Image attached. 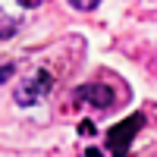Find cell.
<instances>
[{"instance_id": "277c9868", "label": "cell", "mask_w": 157, "mask_h": 157, "mask_svg": "<svg viewBox=\"0 0 157 157\" xmlns=\"http://www.w3.org/2000/svg\"><path fill=\"white\" fill-rule=\"evenodd\" d=\"M66 3H69V6H75V10H94L101 0H66Z\"/></svg>"}, {"instance_id": "6da1fadb", "label": "cell", "mask_w": 157, "mask_h": 157, "mask_svg": "<svg viewBox=\"0 0 157 157\" xmlns=\"http://www.w3.org/2000/svg\"><path fill=\"white\" fill-rule=\"evenodd\" d=\"M141 123H145V116H141V113H135V116H129V120H123L120 126H113V129H110L107 145H110L113 157H126V151H129V145H132L135 132L141 129Z\"/></svg>"}, {"instance_id": "5b68a950", "label": "cell", "mask_w": 157, "mask_h": 157, "mask_svg": "<svg viewBox=\"0 0 157 157\" xmlns=\"http://www.w3.org/2000/svg\"><path fill=\"white\" fill-rule=\"evenodd\" d=\"M10 35H13V19L3 16V38H10Z\"/></svg>"}, {"instance_id": "3957f363", "label": "cell", "mask_w": 157, "mask_h": 157, "mask_svg": "<svg viewBox=\"0 0 157 157\" xmlns=\"http://www.w3.org/2000/svg\"><path fill=\"white\" fill-rule=\"evenodd\" d=\"M47 88H50V75L47 72H38L22 91H16V104H35L41 94H47Z\"/></svg>"}, {"instance_id": "7a4b0ae2", "label": "cell", "mask_w": 157, "mask_h": 157, "mask_svg": "<svg viewBox=\"0 0 157 157\" xmlns=\"http://www.w3.org/2000/svg\"><path fill=\"white\" fill-rule=\"evenodd\" d=\"M78 98L85 104H91L94 110H107L116 104V91L110 85H85V88H78Z\"/></svg>"}]
</instances>
